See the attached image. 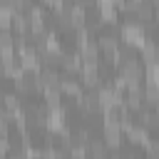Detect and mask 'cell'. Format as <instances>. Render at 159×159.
<instances>
[{
  "mask_svg": "<svg viewBox=\"0 0 159 159\" xmlns=\"http://www.w3.org/2000/svg\"><path fill=\"white\" fill-rule=\"evenodd\" d=\"M122 40H124L127 45H132V47H142L147 37H144V30H142L139 22H127V25L122 27Z\"/></svg>",
  "mask_w": 159,
  "mask_h": 159,
  "instance_id": "6da1fadb",
  "label": "cell"
}]
</instances>
